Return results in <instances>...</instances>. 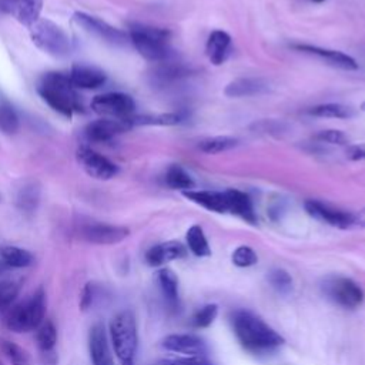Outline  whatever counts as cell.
Segmentation results:
<instances>
[{
	"instance_id": "obj_27",
	"label": "cell",
	"mask_w": 365,
	"mask_h": 365,
	"mask_svg": "<svg viewBox=\"0 0 365 365\" xmlns=\"http://www.w3.org/2000/svg\"><path fill=\"white\" fill-rule=\"evenodd\" d=\"M130 127L134 125H175L180 124L184 117L180 113H164L154 115H128L124 118Z\"/></svg>"
},
{
	"instance_id": "obj_32",
	"label": "cell",
	"mask_w": 365,
	"mask_h": 365,
	"mask_svg": "<svg viewBox=\"0 0 365 365\" xmlns=\"http://www.w3.org/2000/svg\"><path fill=\"white\" fill-rule=\"evenodd\" d=\"M188 250L197 257H208L211 254V248L208 245L204 230L200 225H191L185 234Z\"/></svg>"
},
{
	"instance_id": "obj_17",
	"label": "cell",
	"mask_w": 365,
	"mask_h": 365,
	"mask_svg": "<svg viewBox=\"0 0 365 365\" xmlns=\"http://www.w3.org/2000/svg\"><path fill=\"white\" fill-rule=\"evenodd\" d=\"M130 128V124L124 118H100L86 127V137L90 141L103 143Z\"/></svg>"
},
{
	"instance_id": "obj_1",
	"label": "cell",
	"mask_w": 365,
	"mask_h": 365,
	"mask_svg": "<svg viewBox=\"0 0 365 365\" xmlns=\"http://www.w3.org/2000/svg\"><path fill=\"white\" fill-rule=\"evenodd\" d=\"M232 331L244 349L252 354H269L284 345L285 339L259 317L247 309L230 315Z\"/></svg>"
},
{
	"instance_id": "obj_38",
	"label": "cell",
	"mask_w": 365,
	"mask_h": 365,
	"mask_svg": "<svg viewBox=\"0 0 365 365\" xmlns=\"http://www.w3.org/2000/svg\"><path fill=\"white\" fill-rule=\"evenodd\" d=\"M231 261L234 265H237L240 268H247V267L255 265L258 261V257L251 247L240 245L234 250V252L231 255Z\"/></svg>"
},
{
	"instance_id": "obj_40",
	"label": "cell",
	"mask_w": 365,
	"mask_h": 365,
	"mask_svg": "<svg viewBox=\"0 0 365 365\" xmlns=\"http://www.w3.org/2000/svg\"><path fill=\"white\" fill-rule=\"evenodd\" d=\"M1 351L4 352V355L10 359V362L13 365H29L27 352L23 348H20L19 345H16L14 342L3 341L1 342Z\"/></svg>"
},
{
	"instance_id": "obj_23",
	"label": "cell",
	"mask_w": 365,
	"mask_h": 365,
	"mask_svg": "<svg viewBox=\"0 0 365 365\" xmlns=\"http://www.w3.org/2000/svg\"><path fill=\"white\" fill-rule=\"evenodd\" d=\"M230 50H231V36L228 33L222 30H214L208 36V40L205 44V53L208 60L214 66L222 64L228 58Z\"/></svg>"
},
{
	"instance_id": "obj_4",
	"label": "cell",
	"mask_w": 365,
	"mask_h": 365,
	"mask_svg": "<svg viewBox=\"0 0 365 365\" xmlns=\"http://www.w3.org/2000/svg\"><path fill=\"white\" fill-rule=\"evenodd\" d=\"M110 338L120 365H134L138 349V334L135 317L130 309H123L111 318Z\"/></svg>"
},
{
	"instance_id": "obj_39",
	"label": "cell",
	"mask_w": 365,
	"mask_h": 365,
	"mask_svg": "<svg viewBox=\"0 0 365 365\" xmlns=\"http://www.w3.org/2000/svg\"><path fill=\"white\" fill-rule=\"evenodd\" d=\"M217 315H218V307L215 304H207L194 314L192 325L195 328H207L214 322Z\"/></svg>"
},
{
	"instance_id": "obj_30",
	"label": "cell",
	"mask_w": 365,
	"mask_h": 365,
	"mask_svg": "<svg viewBox=\"0 0 365 365\" xmlns=\"http://www.w3.org/2000/svg\"><path fill=\"white\" fill-rule=\"evenodd\" d=\"M36 341L40 354H47L56 351L57 342V328L50 319H44L43 324L36 329Z\"/></svg>"
},
{
	"instance_id": "obj_49",
	"label": "cell",
	"mask_w": 365,
	"mask_h": 365,
	"mask_svg": "<svg viewBox=\"0 0 365 365\" xmlns=\"http://www.w3.org/2000/svg\"><path fill=\"white\" fill-rule=\"evenodd\" d=\"M0 365H3V364H1V362H0Z\"/></svg>"
},
{
	"instance_id": "obj_45",
	"label": "cell",
	"mask_w": 365,
	"mask_h": 365,
	"mask_svg": "<svg viewBox=\"0 0 365 365\" xmlns=\"http://www.w3.org/2000/svg\"><path fill=\"white\" fill-rule=\"evenodd\" d=\"M354 218H355V224L354 227H362L365 228V208L359 210L356 212H354Z\"/></svg>"
},
{
	"instance_id": "obj_13",
	"label": "cell",
	"mask_w": 365,
	"mask_h": 365,
	"mask_svg": "<svg viewBox=\"0 0 365 365\" xmlns=\"http://www.w3.org/2000/svg\"><path fill=\"white\" fill-rule=\"evenodd\" d=\"M291 47L295 48L297 51L314 56L335 68H341V70H346V71H352V70L358 68V63L354 57H351L342 51H338V50H331V48H324V47L312 46V44H302V43L292 44Z\"/></svg>"
},
{
	"instance_id": "obj_24",
	"label": "cell",
	"mask_w": 365,
	"mask_h": 365,
	"mask_svg": "<svg viewBox=\"0 0 365 365\" xmlns=\"http://www.w3.org/2000/svg\"><path fill=\"white\" fill-rule=\"evenodd\" d=\"M182 195L190 201L214 212H227V202L224 191H205V190H188Z\"/></svg>"
},
{
	"instance_id": "obj_9",
	"label": "cell",
	"mask_w": 365,
	"mask_h": 365,
	"mask_svg": "<svg viewBox=\"0 0 365 365\" xmlns=\"http://www.w3.org/2000/svg\"><path fill=\"white\" fill-rule=\"evenodd\" d=\"M91 108L103 115H113L117 118H125L135 110L134 100L124 93H106L98 94L91 101Z\"/></svg>"
},
{
	"instance_id": "obj_21",
	"label": "cell",
	"mask_w": 365,
	"mask_h": 365,
	"mask_svg": "<svg viewBox=\"0 0 365 365\" xmlns=\"http://www.w3.org/2000/svg\"><path fill=\"white\" fill-rule=\"evenodd\" d=\"M70 81L74 87L78 88H97L106 83V74L97 67L74 64L68 74Z\"/></svg>"
},
{
	"instance_id": "obj_19",
	"label": "cell",
	"mask_w": 365,
	"mask_h": 365,
	"mask_svg": "<svg viewBox=\"0 0 365 365\" xmlns=\"http://www.w3.org/2000/svg\"><path fill=\"white\" fill-rule=\"evenodd\" d=\"M269 90L268 81L261 77H240L230 81L225 88L224 94L228 97L240 98V97H251L259 96Z\"/></svg>"
},
{
	"instance_id": "obj_8",
	"label": "cell",
	"mask_w": 365,
	"mask_h": 365,
	"mask_svg": "<svg viewBox=\"0 0 365 365\" xmlns=\"http://www.w3.org/2000/svg\"><path fill=\"white\" fill-rule=\"evenodd\" d=\"M304 207H305V211L312 218H315L321 222H325L328 225H332V227H336L341 230H346V228H352L355 224L354 212L336 208V207L322 202L319 200H307L304 202Z\"/></svg>"
},
{
	"instance_id": "obj_44",
	"label": "cell",
	"mask_w": 365,
	"mask_h": 365,
	"mask_svg": "<svg viewBox=\"0 0 365 365\" xmlns=\"http://www.w3.org/2000/svg\"><path fill=\"white\" fill-rule=\"evenodd\" d=\"M346 157H348L349 160H354V161L365 160V144L348 147V148H346Z\"/></svg>"
},
{
	"instance_id": "obj_10",
	"label": "cell",
	"mask_w": 365,
	"mask_h": 365,
	"mask_svg": "<svg viewBox=\"0 0 365 365\" xmlns=\"http://www.w3.org/2000/svg\"><path fill=\"white\" fill-rule=\"evenodd\" d=\"M130 234V230L127 227L121 225H113L106 222H91L86 224L80 230L81 238L91 244H100V245H111L121 242L125 240Z\"/></svg>"
},
{
	"instance_id": "obj_28",
	"label": "cell",
	"mask_w": 365,
	"mask_h": 365,
	"mask_svg": "<svg viewBox=\"0 0 365 365\" xmlns=\"http://www.w3.org/2000/svg\"><path fill=\"white\" fill-rule=\"evenodd\" d=\"M0 258L10 268H26L33 265L34 262V257L30 251L20 247H14V245L0 247Z\"/></svg>"
},
{
	"instance_id": "obj_34",
	"label": "cell",
	"mask_w": 365,
	"mask_h": 365,
	"mask_svg": "<svg viewBox=\"0 0 365 365\" xmlns=\"http://www.w3.org/2000/svg\"><path fill=\"white\" fill-rule=\"evenodd\" d=\"M106 292L104 288L96 282H87L83 289H81V295H80V308L83 311H87L93 307H96L98 302L103 301Z\"/></svg>"
},
{
	"instance_id": "obj_35",
	"label": "cell",
	"mask_w": 365,
	"mask_h": 365,
	"mask_svg": "<svg viewBox=\"0 0 365 365\" xmlns=\"http://www.w3.org/2000/svg\"><path fill=\"white\" fill-rule=\"evenodd\" d=\"M250 130L258 134H267V135H275L281 137L288 131V125L284 121L272 120V118H264L257 120L250 125Z\"/></svg>"
},
{
	"instance_id": "obj_2",
	"label": "cell",
	"mask_w": 365,
	"mask_h": 365,
	"mask_svg": "<svg viewBox=\"0 0 365 365\" xmlns=\"http://www.w3.org/2000/svg\"><path fill=\"white\" fill-rule=\"evenodd\" d=\"M37 91L53 110L67 118H71L74 111L81 110V103L74 86L70 77L63 73H47L43 76Z\"/></svg>"
},
{
	"instance_id": "obj_26",
	"label": "cell",
	"mask_w": 365,
	"mask_h": 365,
	"mask_svg": "<svg viewBox=\"0 0 365 365\" xmlns=\"http://www.w3.org/2000/svg\"><path fill=\"white\" fill-rule=\"evenodd\" d=\"M40 194H41V190L36 181L24 182L17 191V197H16L17 208L24 214L34 212L40 202Z\"/></svg>"
},
{
	"instance_id": "obj_11",
	"label": "cell",
	"mask_w": 365,
	"mask_h": 365,
	"mask_svg": "<svg viewBox=\"0 0 365 365\" xmlns=\"http://www.w3.org/2000/svg\"><path fill=\"white\" fill-rule=\"evenodd\" d=\"M73 19H74V21H76L78 26H81L86 31L93 33V34H96L97 37L104 38L106 41H108V43H111V44L124 46V44L130 40L128 36H127L124 31H121V30L113 27L111 24H108V23H106V21H103L101 19H97V17H94V16H90V14L77 11V13H74Z\"/></svg>"
},
{
	"instance_id": "obj_31",
	"label": "cell",
	"mask_w": 365,
	"mask_h": 365,
	"mask_svg": "<svg viewBox=\"0 0 365 365\" xmlns=\"http://www.w3.org/2000/svg\"><path fill=\"white\" fill-rule=\"evenodd\" d=\"M165 184L173 190L188 191L194 188V180L191 175L178 164H173L168 167L165 173Z\"/></svg>"
},
{
	"instance_id": "obj_20",
	"label": "cell",
	"mask_w": 365,
	"mask_h": 365,
	"mask_svg": "<svg viewBox=\"0 0 365 365\" xmlns=\"http://www.w3.org/2000/svg\"><path fill=\"white\" fill-rule=\"evenodd\" d=\"M187 254V248L180 241H167L151 247L145 252V262L151 267H160L165 262L182 258Z\"/></svg>"
},
{
	"instance_id": "obj_16",
	"label": "cell",
	"mask_w": 365,
	"mask_h": 365,
	"mask_svg": "<svg viewBox=\"0 0 365 365\" xmlns=\"http://www.w3.org/2000/svg\"><path fill=\"white\" fill-rule=\"evenodd\" d=\"M0 11L31 27L40 19L41 0H0Z\"/></svg>"
},
{
	"instance_id": "obj_22",
	"label": "cell",
	"mask_w": 365,
	"mask_h": 365,
	"mask_svg": "<svg viewBox=\"0 0 365 365\" xmlns=\"http://www.w3.org/2000/svg\"><path fill=\"white\" fill-rule=\"evenodd\" d=\"M192 73V70L187 66H184L182 63L178 61H173L171 58L157 63V67L153 70L151 77H153V83L158 84V86H165L174 81H178L187 76H190Z\"/></svg>"
},
{
	"instance_id": "obj_5",
	"label": "cell",
	"mask_w": 365,
	"mask_h": 365,
	"mask_svg": "<svg viewBox=\"0 0 365 365\" xmlns=\"http://www.w3.org/2000/svg\"><path fill=\"white\" fill-rule=\"evenodd\" d=\"M128 38L135 50L148 61L161 63L171 58L170 31L145 24H131Z\"/></svg>"
},
{
	"instance_id": "obj_18",
	"label": "cell",
	"mask_w": 365,
	"mask_h": 365,
	"mask_svg": "<svg viewBox=\"0 0 365 365\" xmlns=\"http://www.w3.org/2000/svg\"><path fill=\"white\" fill-rule=\"evenodd\" d=\"M224 197H225V202H227V212H231L252 225H255L258 222L252 201L248 194H245L240 190L230 188V190L224 191Z\"/></svg>"
},
{
	"instance_id": "obj_25",
	"label": "cell",
	"mask_w": 365,
	"mask_h": 365,
	"mask_svg": "<svg viewBox=\"0 0 365 365\" xmlns=\"http://www.w3.org/2000/svg\"><path fill=\"white\" fill-rule=\"evenodd\" d=\"M155 281L167 305L173 309L178 308V278L174 271L170 268H161L155 274Z\"/></svg>"
},
{
	"instance_id": "obj_7",
	"label": "cell",
	"mask_w": 365,
	"mask_h": 365,
	"mask_svg": "<svg viewBox=\"0 0 365 365\" xmlns=\"http://www.w3.org/2000/svg\"><path fill=\"white\" fill-rule=\"evenodd\" d=\"M324 294L344 308H356L364 302L362 288L351 278L329 277L322 284Z\"/></svg>"
},
{
	"instance_id": "obj_47",
	"label": "cell",
	"mask_w": 365,
	"mask_h": 365,
	"mask_svg": "<svg viewBox=\"0 0 365 365\" xmlns=\"http://www.w3.org/2000/svg\"><path fill=\"white\" fill-rule=\"evenodd\" d=\"M361 110H362V111H365V101L361 104Z\"/></svg>"
},
{
	"instance_id": "obj_48",
	"label": "cell",
	"mask_w": 365,
	"mask_h": 365,
	"mask_svg": "<svg viewBox=\"0 0 365 365\" xmlns=\"http://www.w3.org/2000/svg\"><path fill=\"white\" fill-rule=\"evenodd\" d=\"M311 1H314V3H322V1H325V0H311Z\"/></svg>"
},
{
	"instance_id": "obj_42",
	"label": "cell",
	"mask_w": 365,
	"mask_h": 365,
	"mask_svg": "<svg viewBox=\"0 0 365 365\" xmlns=\"http://www.w3.org/2000/svg\"><path fill=\"white\" fill-rule=\"evenodd\" d=\"M268 281L269 284L279 292H287L291 289L292 287V278L291 275L285 271V269H272L268 275Z\"/></svg>"
},
{
	"instance_id": "obj_41",
	"label": "cell",
	"mask_w": 365,
	"mask_h": 365,
	"mask_svg": "<svg viewBox=\"0 0 365 365\" xmlns=\"http://www.w3.org/2000/svg\"><path fill=\"white\" fill-rule=\"evenodd\" d=\"M314 138L319 143L332 144V145H348L349 137L341 130H322L314 135Z\"/></svg>"
},
{
	"instance_id": "obj_29",
	"label": "cell",
	"mask_w": 365,
	"mask_h": 365,
	"mask_svg": "<svg viewBox=\"0 0 365 365\" xmlns=\"http://www.w3.org/2000/svg\"><path fill=\"white\" fill-rule=\"evenodd\" d=\"M308 114L324 118H351L355 115V110L351 106L339 103H325L311 107L308 110Z\"/></svg>"
},
{
	"instance_id": "obj_46",
	"label": "cell",
	"mask_w": 365,
	"mask_h": 365,
	"mask_svg": "<svg viewBox=\"0 0 365 365\" xmlns=\"http://www.w3.org/2000/svg\"><path fill=\"white\" fill-rule=\"evenodd\" d=\"M10 269V267L0 258V275H3L4 272H7Z\"/></svg>"
},
{
	"instance_id": "obj_43",
	"label": "cell",
	"mask_w": 365,
	"mask_h": 365,
	"mask_svg": "<svg viewBox=\"0 0 365 365\" xmlns=\"http://www.w3.org/2000/svg\"><path fill=\"white\" fill-rule=\"evenodd\" d=\"M158 365H211L202 356H184V358H174V359H163Z\"/></svg>"
},
{
	"instance_id": "obj_15",
	"label": "cell",
	"mask_w": 365,
	"mask_h": 365,
	"mask_svg": "<svg viewBox=\"0 0 365 365\" xmlns=\"http://www.w3.org/2000/svg\"><path fill=\"white\" fill-rule=\"evenodd\" d=\"M88 352L91 365H114L108 336L101 322H96L88 332Z\"/></svg>"
},
{
	"instance_id": "obj_3",
	"label": "cell",
	"mask_w": 365,
	"mask_h": 365,
	"mask_svg": "<svg viewBox=\"0 0 365 365\" xmlns=\"http://www.w3.org/2000/svg\"><path fill=\"white\" fill-rule=\"evenodd\" d=\"M46 307V292L43 287H40L27 299L16 304L6 312L4 325L16 334L34 331L44 321Z\"/></svg>"
},
{
	"instance_id": "obj_36",
	"label": "cell",
	"mask_w": 365,
	"mask_h": 365,
	"mask_svg": "<svg viewBox=\"0 0 365 365\" xmlns=\"http://www.w3.org/2000/svg\"><path fill=\"white\" fill-rule=\"evenodd\" d=\"M0 130L4 134H14L19 130V117L6 101H0Z\"/></svg>"
},
{
	"instance_id": "obj_37",
	"label": "cell",
	"mask_w": 365,
	"mask_h": 365,
	"mask_svg": "<svg viewBox=\"0 0 365 365\" xmlns=\"http://www.w3.org/2000/svg\"><path fill=\"white\" fill-rule=\"evenodd\" d=\"M20 282L14 279L0 281V311H4L11 307L20 292Z\"/></svg>"
},
{
	"instance_id": "obj_33",
	"label": "cell",
	"mask_w": 365,
	"mask_h": 365,
	"mask_svg": "<svg viewBox=\"0 0 365 365\" xmlns=\"http://www.w3.org/2000/svg\"><path fill=\"white\" fill-rule=\"evenodd\" d=\"M238 145V140L230 135H217V137H210L205 140H201L198 143L200 151L205 154H220L224 151H228L234 147Z\"/></svg>"
},
{
	"instance_id": "obj_14",
	"label": "cell",
	"mask_w": 365,
	"mask_h": 365,
	"mask_svg": "<svg viewBox=\"0 0 365 365\" xmlns=\"http://www.w3.org/2000/svg\"><path fill=\"white\" fill-rule=\"evenodd\" d=\"M167 351L182 354L184 356H202L207 354L205 342L192 334H171L161 341Z\"/></svg>"
},
{
	"instance_id": "obj_12",
	"label": "cell",
	"mask_w": 365,
	"mask_h": 365,
	"mask_svg": "<svg viewBox=\"0 0 365 365\" xmlns=\"http://www.w3.org/2000/svg\"><path fill=\"white\" fill-rule=\"evenodd\" d=\"M77 158L84 171L97 180H110L118 171L113 161L88 147H80L77 150Z\"/></svg>"
},
{
	"instance_id": "obj_6",
	"label": "cell",
	"mask_w": 365,
	"mask_h": 365,
	"mask_svg": "<svg viewBox=\"0 0 365 365\" xmlns=\"http://www.w3.org/2000/svg\"><path fill=\"white\" fill-rule=\"evenodd\" d=\"M33 43L44 53L61 58L67 57L71 51V41L66 31L56 23L47 19H38L30 27Z\"/></svg>"
}]
</instances>
